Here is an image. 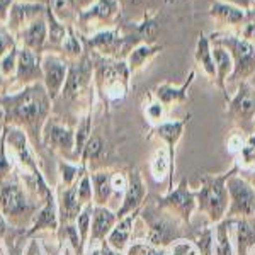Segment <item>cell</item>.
Instances as JSON below:
<instances>
[{"label":"cell","mask_w":255,"mask_h":255,"mask_svg":"<svg viewBox=\"0 0 255 255\" xmlns=\"http://www.w3.org/2000/svg\"><path fill=\"white\" fill-rule=\"evenodd\" d=\"M245 139H247V134H244L242 131H237V133H233L232 136L228 138V151L232 155H238V151L242 150V146H244V143H245Z\"/></svg>","instance_id":"obj_40"},{"label":"cell","mask_w":255,"mask_h":255,"mask_svg":"<svg viewBox=\"0 0 255 255\" xmlns=\"http://www.w3.org/2000/svg\"><path fill=\"white\" fill-rule=\"evenodd\" d=\"M145 116L148 118V121H150V123L160 125V123L165 121L167 108L162 104V102H158L157 99H155V101H151L150 104H148L146 108H145Z\"/></svg>","instance_id":"obj_37"},{"label":"cell","mask_w":255,"mask_h":255,"mask_svg":"<svg viewBox=\"0 0 255 255\" xmlns=\"http://www.w3.org/2000/svg\"><path fill=\"white\" fill-rule=\"evenodd\" d=\"M129 68L125 61H102L97 72V79L104 85V94L113 101H119L126 96L129 84Z\"/></svg>","instance_id":"obj_8"},{"label":"cell","mask_w":255,"mask_h":255,"mask_svg":"<svg viewBox=\"0 0 255 255\" xmlns=\"http://www.w3.org/2000/svg\"><path fill=\"white\" fill-rule=\"evenodd\" d=\"M60 172H61V179L63 184L67 187H72L79 182V177H84L85 174V167L84 165H73V163H60Z\"/></svg>","instance_id":"obj_36"},{"label":"cell","mask_w":255,"mask_h":255,"mask_svg":"<svg viewBox=\"0 0 255 255\" xmlns=\"http://www.w3.org/2000/svg\"><path fill=\"white\" fill-rule=\"evenodd\" d=\"M7 5V0H0V12L3 10V7Z\"/></svg>","instance_id":"obj_50"},{"label":"cell","mask_w":255,"mask_h":255,"mask_svg":"<svg viewBox=\"0 0 255 255\" xmlns=\"http://www.w3.org/2000/svg\"><path fill=\"white\" fill-rule=\"evenodd\" d=\"M90 175V182H92L94 191V204L96 206H106L113 197H116L113 187V172H94ZM108 208V206H106Z\"/></svg>","instance_id":"obj_21"},{"label":"cell","mask_w":255,"mask_h":255,"mask_svg":"<svg viewBox=\"0 0 255 255\" xmlns=\"http://www.w3.org/2000/svg\"><path fill=\"white\" fill-rule=\"evenodd\" d=\"M92 211H94V206L92 204H87L82 209V213L77 218L75 225H77V230H79V235H80V242L82 245L85 247L87 244V238L90 237V225H92Z\"/></svg>","instance_id":"obj_33"},{"label":"cell","mask_w":255,"mask_h":255,"mask_svg":"<svg viewBox=\"0 0 255 255\" xmlns=\"http://www.w3.org/2000/svg\"><path fill=\"white\" fill-rule=\"evenodd\" d=\"M226 189L230 196L226 218H255V187L252 184L237 172L228 179Z\"/></svg>","instance_id":"obj_6"},{"label":"cell","mask_w":255,"mask_h":255,"mask_svg":"<svg viewBox=\"0 0 255 255\" xmlns=\"http://www.w3.org/2000/svg\"><path fill=\"white\" fill-rule=\"evenodd\" d=\"M238 167L233 163L230 170L223 174H203L201 175V186L196 189L197 213H201L208 220V225H216L223 221L228 211L230 196L226 182L233 174H237Z\"/></svg>","instance_id":"obj_1"},{"label":"cell","mask_w":255,"mask_h":255,"mask_svg":"<svg viewBox=\"0 0 255 255\" xmlns=\"http://www.w3.org/2000/svg\"><path fill=\"white\" fill-rule=\"evenodd\" d=\"M34 255H43V254H41V252H39V250H38V254H34Z\"/></svg>","instance_id":"obj_53"},{"label":"cell","mask_w":255,"mask_h":255,"mask_svg":"<svg viewBox=\"0 0 255 255\" xmlns=\"http://www.w3.org/2000/svg\"><path fill=\"white\" fill-rule=\"evenodd\" d=\"M141 220L146 225V233L143 240L150 242L151 245L160 247V249H167L172 242L177 238H182V226L184 223L175 218L172 213L158 206H148L141 209Z\"/></svg>","instance_id":"obj_3"},{"label":"cell","mask_w":255,"mask_h":255,"mask_svg":"<svg viewBox=\"0 0 255 255\" xmlns=\"http://www.w3.org/2000/svg\"><path fill=\"white\" fill-rule=\"evenodd\" d=\"M194 60L197 67L204 72V75L208 77L211 82L216 80V67H215V58H213V44L206 34L201 32L199 38L196 41V49H194Z\"/></svg>","instance_id":"obj_22"},{"label":"cell","mask_w":255,"mask_h":255,"mask_svg":"<svg viewBox=\"0 0 255 255\" xmlns=\"http://www.w3.org/2000/svg\"><path fill=\"white\" fill-rule=\"evenodd\" d=\"M77 189H79V182L72 187H67L61 194V221L65 225L75 223L82 209H84V204L80 203L79 196H77Z\"/></svg>","instance_id":"obj_24"},{"label":"cell","mask_w":255,"mask_h":255,"mask_svg":"<svg viewBox=\"0 0 255 255\" xmlns=\"http://www.w3.org/2000/svg\"><path fill=\"white\" fill-rule=\"evenodd\" d=\"M118 215L111 208L106 206H94L92 211V225H90V244H102L113 228L118 223Z\"/></svg>","instance_id":"obj_14"},{"label":"cell","mask_w":255,"mask_h":255,"mask_svg":"<svg viewBox=\"0 0 255 255\" xmlns=\"http://www.w3.org/2000/svg\"><path fill=\"white\" fill-rule=\"evenodd\" d=\"M58 226V218H56V204H55V197H53L51 192L48 191L46 194V204L44 208L41 209L38 220L34 223V228L31 230V233L39 232V230L49 228V230H55Z\"/></svg>","instance_id":"obj_27"},{"label":"cell","mask_w":255,"mask_h":255,"mask_svg":"<svg viewBox=\"0 0 255 255\" xmlns=\"http://www.w3.org/2000/svg\"><path fill=\"white\" fill-rule=\"evenodd\" d=\"M213 58H215V67H216L215 84L221 90V94H223L225 102H228L230 96H228V89H226V82H228V79L233 73V60L225 48L216 46V44H213Z\"/></svg>","instance_id":"obj_20"},{"label":"cell","mask_w":255,"mask_h":255,"mask_svg":"<svg viewBox=\"0 0 255 255\" xmlns=\"http://www.w3.org/2000/svg\"><path fill=\"white\" fill-rule=\"evenodd\" d=\"M215 230V255H235V245L232 238V221L225 218L223 221L213 225Z\"/></svg>","instance_id":"obj_26"},{"label":"cell","mask_w":255,"mask_h":255,"mask_svg":"<svg viewBox=\"0 0 255 255\" xmlns=\"http://www.w3.org/2000/svg\"><path fill=\"white\" fill-rule=\"evenodd\" d=\"M226 116L238 131L247 136L255 133V89L249 82H242L235 89L233 96L226 102Z\"/></svg>","instance_id":"obj_4"},{"label":"cell","mask_w":255,"mask_h":255,"mask_svg":"<svg viewBox=\"0 0 255 255\" xmlns=\"http://www.w3.org/2000/svg\"><path fill=\"white\" fill-rule=\"evenodd\" d=\"M211 44L225 48L233 60V73L226 82V89L238 87L242 82H249L255 73V44L232 32H213ZM230 96V94H228Z\"/></svg>","instance_id":"obj_2"},{"label":"cell","mask_w":255,"mask_h":255,"mask_svg":"<svg viewBox=\"0 0 255 255\" xmlns=\"http://www.w3.org/2000/svg\"><path fill=\"white\" fill-rule=\"evenodd\" d=\"M238 36L255 44V22H245L244 26L240 27V32H238Z\"/></svg>","instance_id":"obj_42"},{"label":"cell","mask_w":255,"mask_h":255,"mask_svg":"<svg viewBox=\"0 0 255 255\" xmlns=\"http://www.w3.org/2000/svg\"><path fill=\"white\" fill-rule=\"evenodd\" d=\"M249 255H255V247H254L252 250H250V252H249Z\"/></svg>","instance_id":"obj_52"},{"label":"cell","mask_w":255,"mask_h":255,"mask_svg":"<svg viewBox=\"0 0 255 255\" xmlns=\"http://www.w3.org/2000/svg\"><path fill=\"white\" fill-rule=\"evenodd\" d=\"M235 165L238 167V170H244V172H252L255 170V133L247 136L244 146L242 150L238 151Z\"/></svg>","instance_id":"obj_28"},{"label":"cell","mask_w":255,"mask_h":255,"mask_svg":"<svg viewBox=\"0 0 255 255\" xmlns=\"http://www.w3.org/2000/svg\"><path fill=\"white\" fill-rule=\"evenodd\" d=\"M90 136H92V134H90V116H85V118H82V121L79 123L77 131H75V153H73V157L75 158L82 157V151H84V148L87 145Z\"/></svg>","instance_id":"obj_32"},{"label":"cell","mask_w":255,"mask_h":255,"mask_svg":"<svg viewBox=\"0 0 255 255\" xmlns=\"http://www.w3.org/2000/svg\"><path fill=\"white\" fill-rule=\"evenodd\" d=\"M209 15L223 26L238 27V29L247 22V9H242L235 3L225 2V0H215L209 7Z\"/></svg>","instance_id":"obj_15"},{"label":"cell","mask_w":255,"mask_h":255,"mask_svg":"<svg viewBox=\"0 0 255 255\" xmlns=\"http://www.w3.org/2000/svg\"><path fill=\"white\" fill-rule=\"evenodd\" d=\"M249 84H250V85H252V87L255 89V73H254V75H252V79H250V80H249Z\"/></svg>","instance_id":"obj_51"},{"label":"cell","mask_w":255,"mask_h":255,"mask_svg":"<svg viewBox=\"0 0 255 255\" xmlns=\"http://www.w3.org/2000/svg\"><path fill=\"white\" fill-rule=\"evenodd\" d=\"M157 206L172 213L175 218H179L184 225H191L192 216L197 213V201L196 191L189 187L187 179H180V182L168 191L167 194L160 196L157 199Z\"/></svg>","instance_id":"obj_5"},{"label":"cell","mask_w":255,"mask_h":255,"mask_svg":"<svg viewBox=\"0 0 255 255\" xmlns=\"http://www.w3.org/2000/svg\"><path fill=\"white\" fill-rule=\"evenodd\" d=\"M7 41H5V36H0V53H2V49L5 48Z\"/></svg>","instance_id":"obj_48"},{"label":"cell","mask_w":255,"mask_h":255,"mask_svg":"<svg viewBox=\"0 0 255 255\" xmlns=\"http://www.w3.org/2000/svg\"><path fill=\"white\" fill-rule=\"evenodd\" d=\"M92 2H96V0H73V3H75L77 7H87Z\"/></svg>","instance_id":"obj_47"},{"label":"cell","mask_w":255,"mask_h":255,"mask_svg":"<svg viewBox=\"0 0 255 255\" xmlns=\"http://www.w3.org/2000/svg\"><path fill=\"white\" fill-rule=\"evenodd\" d=\"M145 197H146V186H145V180H143L141 174L139 170H131L128 174V186H126V192L123 196V203L121 206L118 208L116 215L118 220L125 218L128 215L134 211H139L145 203Z\"/></svg>","instance_id":"obj_9"},{"label":"cell","mask_w":255,"mask_h":255,"mask_svg":"<svg viewBox=\"0 0 255 255\" xmlns=\"http://www.w3.org/2000/svg\"><path fill=\"white\" fill-rule=\"evenodd\" d=\"M199 255H215V230L213 225H208L192 238Z\"/></svg>","instance_id":"obj_29"},{"label":"cell","mask_w":255,"mask_h":255,"mask_svg":"<svg viewBox=\"0 0 255 255\" xmlns=\"http://www.w3.org/2000/svg\"><path fill=\"white\" fill-rule=\"evenodd\" d=\"M141 211V209H139ZM139 211H134L131 215H128L125 218L118 221L116 226L113 228V232L109 233V237L106 238L108 245L111 249L118 250V252H126V249L129 247L131 244V235H133V226L136 223L138 216H139Z\"/></svg>","instance_id":"obj_17"},{"label":"cell","mask_w":255,"mask_h":255,"mask_svg":"<svg viewBox=\"0 0 255 255\" xmlns=\"http://www.w3.org/2000/svg\"><path fill=\"white\" fill-rule=\"evenodd\" d=\"M162 49H163L162 44H151V43L138 44V46L131 49V53L128 55V68H129V72L131 73L138 72V70L145 67L155 55H158Z\"/></svg>","instance_id":"obj_25"},{"label":"cell","mask_w":255,"mask_h":255,"mask_svg":"<svg viewBox=\"0 0 255 255\" xmlns=\"http://www.w3.org/2000/svg\"><path fill=\"white\" fill-rule=\"evenodd\" d=\"M101 255H123L121 252H118V250L111 249V247L108 245V242H102L101 244Z\"/></svg>","instance_id":"obj_45"},{"label":"cell","mask_w":255,"mask_h":255,"mask_svg":"<svg viewBox=\"0 0 255 255\" xmlns=\"http://www.w3.org/2000/svg\"><path fill=\"white\" fill-rule=\"evenodd\" d=\"M252 7H255V0H254V3H252Z\"/></svg>","instance_id":"obj_55"},{"label":"cell","mask_w":255,"mask_h":255,"mask_svg":"<svg viewBox=\"0 0 255 255\" xmlns=\"http://www.w3.org/2000/svg\"><path fill=\"white\" fill-rule=\"evenodd\" d=\"M9 108L12 111V116L22 119V121L32 123L38 121L48 113L49 108V101L48 96L44 94V90L39 87H32L29 90H26L20 96L10 99L9 101Z\"/></svg>","instance_id":"obj_7"},{"label":"cell","mask_w":255,"mask_h":255,"mask_svg":"<svg viewBox=\"0 0 255 255\" xmlns=\"http://www.w3.org/2000/svg\"><path fill=\"white\" fill-rule=\"evenodd\" d=\"M102 153H104V141H102L101 136H97V134H92V136L89 138L87 145H85L84 151H82V165H87L90 162H96L102 157Z\"/></svg>","instance_id":"obj_30"},{"label":"cell","mask_w":255,"mask_h":255,"mask_svg":"<svg viewBox=\"0 0 255 255\" xmlns=\"http://www.w3.org/2000/svg\"><path fill=\"white\" fill-rule=\"evenodd\" d=\"M187 123L189 118H184V119H175V121H163L155 126V134L168 148V151H170L174 160H175L177 145H179V141L184 136V129H186Z\"/></svg>","instance_id":"obj_18"},{"label":"cell","mask_w":255,"mask_h":255,"mask_svg":"<svg viewBox=\"0 0 255 255\" xmlns=\"http://www.w3.org/2000/svg\"><path fill=\"white\" fill-rule=\"evenodd\" d=\"M90 77H92V65L87 58H84L80 63H75L70 68L67 82L63 85V97L67 99H77L82 92L85 90V87L89 85Z\"/></svg>","instance_id":"obj_13"},{"label":"cell","mask_w":255,"mask_h":255,"mask_svg":"<svg viewBox=\"0 0 255 255\" xmlns=\"http://www.w3.org/2000/svg\"><path fill=\"white\" fill-rule=\"evenodd\" d=\"M77 196H79V201L84 206L87 204H92L94 201V191H92V182H90V175L84 174V177L79 182V189H77Z\"/></svg>","instance_id":"obj_39"},{"label":"cell","mask_w":255,"mask_h":255,"mask_svg":"<svg viewBox=\"0 0 255 255\" xmlns=\"http://www.w3.org/2000/svg\"><path fill=\"white\" fill-rule=\"evenodd\" d=\"M118 10L116 0H97L96 5L90 7L87 12H84V17H99V19H111Z\"/></svg>","instance_id":"obj_31"},{"label":"cell","mask_w":255,"mask_h":255,"mask_svg":"<svg viewBox=\"0 0 255 255\" xmlns=\"http://www.w3.org/2000/svg\"><path fill=\"white\" fill-rule=\"evenodd\" d=\"M9 170H10V165L5 158V153H3V150H0V177L9 174Z\"/></svg>","instance_id":"obj_43"},{"label":"cell","mask_w":255,"mask_h":255,"mask_svg":"<svg viewBox=\"0 0 255 255\" xmlns=\"http://www.w3.org/2000/svg\"><path fill=\"white\" fill-rule=\"evenodd\" d=\"M44 138L49 146L55 150H60L63 153H75V133L70 128L56 125V123H49L44 131Z\"/></svg>","instance_id":"obj_19"},{"label":"cell","mask_w":255,"mask_h":255,"mask_svg":"<svg viewBox=\"0 0 255 255\" xmlns=\"http://www.w3.org/2000/svg\"><path fill=\"white\" fill-rule=\"evenodd\" d=\"M126 255H167V250L151 245L146 240H136L129 244L126 249Z\"/></svg>","instance_id":"obj_35"},{"label":"cell","mask_w":255,"mask_h":255,"mask_svg":"<svg viewBox=\"0 0 255 255\" xmlns=\"http://www.w3.org/2000/svg\"><path fill=\"white\" fill-rule=\"evenodd\" d=\"M0 206H2L3 215L12 220L27 215L31 211V204L26 201V196L17 184H5L0 189Z\"/></svg>","instance_id":"obj_10"},{"label":"cell","mask_w":255,"mask_h":255,"mask_svg":"<svg viewBox=\"0 0 255 255\" xmlns=\"http://www.w3.org/2000/svg\"><path fill=\"white\" fill-rule=\"evenodd\" d=\"M230 221H232L235 255H249L250 250L255 247V218H237Z\"/></svg>","instance_id":"obj_12"},{"label":"cell","mask_w":255,"mask_h":255,"mask_svg":"<svg viewBox=\"0 0 255 255\" xmlns=\"http://www.w3.org/2000/svg\"><path fill=\"white\" fill-rule=\"evenodd\" d=\"M174 168H175V160L172 158L168 148L163 145H160L157 150L153 151L150 158V174L151 179L157 184H168V191L174 189V184H172V175H174ZM167 191V192H168Z\"/></svg>","instance_id":"obj_11"},{"label":"cell","mask_w":255,"mask_h":255,"mask_svg":"<svg viewBox=\"0 0 255 255\" xmlns=\"http://www.w3.org/2000/svg\"><path fill=\"white\" fill-rule=\"evenodd\" d=\"M36 72H39L38 65H36L34 55L29 51L20 53V61H19V77H31L36 75Z\"/></svg>","instance_id":"obj_38"},{"label":"cell","mask_w":255,"mask_h":255,"mask_svg":"<svg viewBox=\"0 0 255 255\" xmlns=\"http://www.w3.org/2000/svg\"><path fill=\"white\" fill-rule=\"evenodd\" d=\"M165 250H167V255H199L194 240L187 237L177 238V240L172 242Z\"/></svg>","instance_id":"obj_34"},{"label":"cell","mask_w":255,"mask_h":255,"mask_svg":"<svg viewBox=\"0 0 255 255\" xmlns=\"http://www.w3.org/2000/svg\"><path fill=\"white\" fill-rule=\"evenodd\" d=\"M247 174H252V179H250V180L247 179V180H249V182L252 184V186L255 187V170H252V172H247Z\"/></svg>","instance_id":"obj_49"},{"label":"cell","mask_w":255,"mask_h":255,"mask_svg":"<svg viewBox=\"0 0 255 255\" xmlns=\"http://www.w3.org/2000/svg\"><path fill=\"white\" fill-rule=\"evenodd\" d=\"M194 77H196V72H191L187 80H184L180 85H172V84H167V82L165 84H160L155 87L153 97L157 99L158 102H162L167 109L172 108V106L182 104V102L187 101L189 89H191L192 82H194Z\"/></svg>","instance_id":"obj_16"},{"label":"cell","mask_w":255,"mask_h":255,"mask_svg":"<svg viewBox=\"0 0 255 255\" xmlns=\"http://www.w3.org/2000/svg\"><path fill=\"white\" fill-rule=\"evenodd\" d=\"M44 77H46L48 94L55 97L67 82V65H63L60 60L48 58L44 61Z\"/></svg>","instance_id":"obj_23"},{"label":"cell","mask_w":255,"mask_h":255,"mask_svg":"<svg viewBox=\"0 0 255 255\" xmlns=\"http://www.w3.org/2000/svg\"><path fill=\"white\" fill-rule=\"evenodd\" d=\"M254 129H255V119H254Z\"/></svg>","instance_id":"obj_54"},{"label":"cell","mask_w":255,"mask_h":255,"mask_svg":"<svg viewBox=\"0 0 255 255\" xmlns=\"http://www.w3.org/2000/svg\"><path fill=\"white\" fill-rule=\"evenodd\" d=\"M247 22H255V7L247 9Z\"/></svg>","instance_id":"obj_46"},{"label":"cell","mask_w":255,"mask_h":255,"mask_svg":"<svg viewBox=\"0 0 255 255\" xmlns=\"http://www.w3.org/2000/svg\"><path fill=\"white\" fill-rule=\"evenodd\" d=\"M44 39V24L38 22L31 27L29 32H27V43L34 44V46H39Z\"/></svg>","instance_id":"obj_41"},{"label":"cell","mask_w":255,"mask_h":255,"mask_svg":"<svg viewBox=\"0 0 255 255\" xmlns=\"http://www.w3.org/2000/svg\"><path fill=\"white\" fill-rule=\"evenodd\" d=\"M67 51L68 53H73V55H79L80 53V44L79 41H77L75 38H68V43H67Z\"/></svg>","instance_id":"obj_44"}]
</instances>
